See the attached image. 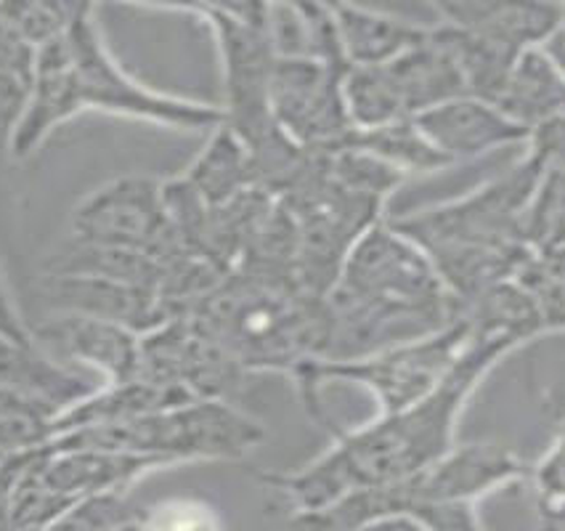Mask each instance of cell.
<instances>
[{
	"label": "cell",
	"mask_w": 565,
	"mask_h": 531,
	"mask_svg": "<svg viewBox=\"0 0 565 531\" xmlns=\"http://www.w3.org/2000/svg\"><path fill=\"white\" fill-rule=\"evenodd\" d=\"M521 346L512 336L476 332L468 351L428 396L404 410L377 412L361 428H334V444L319 460L290 474H258L260 484L285 497L295 516H303L356 489L404 481L455 447L457 420L472 391Z\"/></svg>",
	"instance_id": "1"
},
{
	"label": "cell",
	"mask_w": 565,
	"mask_h": 531,
	"mask_svg": "<svg viewBox=\"0 0 565 531\" xmlns=\"http://www.w3.org/2000/svg\"><path fill=\"white\" fill-rule=\"evenodd\" d=\"M324 314L319 362H348L444 330L457 319V304L428 253L383 219L345 255Z\"/></svg>",
	"instance_id": "2"
},
{
	"label": "cell",
	"mask_w": 565,
	"mask_h": 531,
	"mask_svg": "<svg viewBox=\"0 0 565 531\" xmlns=\"http://www.w3.org/2000/svg\"><path fill=\"white\" fill-rule=\"evenodd\" d=\"M542 176L544 168L525 149L476 192L387 219L428 253L455 298L457 317L489 287L515 279L529 261L523 221Z\"/></svg>",
	"instance_id": "3"
},
{
	"label": "cell",
	"mask_w": 565,
	"mask_h": 531,
	"mask_svg": "<svg viewBox=\"0 0 565 531\" xmlns=\"http://www.w3.org/2000/svg\"><path fill=\"white\" fill-rule=\"evenodd\" d=\"M186 317L245 372L295 378L324 351V295L281 268L234 266Z\"/></svg>",
	"instance_id": "4"
},
{
	"label": "cell",
	"mask_w": 565,
	"mask_h": 531,
	"mask_svg": "<svg viewBox=\"0 0 565 531\" xmlns=\"http://www.w3.org/2000/svg\"><path fill=\"white\" fill-rule=\"evenodd\" d=\"M531 463L502 444H462L430 463L428 468L385 484L356 489L313 513L292 516L295 523L321 529L419 527V529H478V500L508 484L525 481Z\"/></svg>",
	"instance_id": "5"
},
{
	"label": "cell",
	"mask_w": 565,
	"mask_h": 531,
	"mask_svg": "<svg viewBox=\"0 0 565 531\" xmlns=\"http://www.w3.org/2000/svg\"><path fill=\"white\" fill-rule=\"evenodd\" d=\"M263 436L266 431L258 420L236 410L226 399H192L122 423L70 431L54 442L134 452L175 468L202 460H242L258 447Z\"/></svg>",
	"instance_id": "6"
},
{
	"label": "cell",
	"mask_w": 565,
	"mask_h": 531,
	"mask_svg": "<svg viewBox=\"0 0 565 531\" xmlns=\"http://www.w3.org/2000/svg\"><path fill=\"white\" fill-rule=\"evenodd\" d=\"M472 325L465 317L446 325L433 336L393 346L372 357L348 359V362H311L295 375L300 396L308 415L319 425L332 431L330 417L319 402V391L324 383H351L361 385L374 396L377 412L404 410L419 399H425L441 380L449 375L451 367L468 351Z\"/></svg>",
	"instance_id": "7"
},
{
	"label": "cell",
	"mask_w": 565,
	"mask_h": 531,
	"mask_svg": "<svg viewBox=\"0 0 565 531\" xmlns=\"http://www.w3.org/2000/svg\"><path fill=\"white\" fill-rule=\"evenodd\" d=\"M72 113H104L173 130H213L223 123L215 104L157 94L125 72L109 54L94 24V9L83 11L64 32Z\"/></svg>",
	"instance_id": "8"
},
{
	"label": "cell",
	"mask_w": 565,
	"mask_h": 531,
	"mask_svg": "<svg viewBox=\"0 0 565 531\" xmlns=\"http://www.w3.org/2000/svg\"><path fill=\"white\" fill-rule=\"evenodd\" d=\"M70 242L143 251L154 255L162 268L194 253L170 221L162 181L149 176H122L85 194L70 215Z\"/></svg>",
	"instance_id": "9"
},
{
	"label": "cell",
	"mask_w": 565,
	"mask_h": 531,
	"mask_svg": "<svg viewBox=\"0 0 565 531\" xmlns=\"http://www.w3.org/2000/svg\"><path fill=\"white\" fill-rule=\"evenodd\" d=\"M351 64L308 54H279L271 75V113L306 149H338L351 136L343 81Z\"/></svg>",
	"instance_id": "10"
},
{
	"label": "cell",
	"mask_w": 565,
	"mask_h": 531,
	"mask_svg": "<svg viewBox=\"0 0 565 531\" xmlns=\"http://www.w3.org/2000/svg\"><path fill=\"white\" fill-rule=\"evenodd\" d=\"M141 372L181 385L194 399H226L247 372L189 317H173L141 336Z\"/></svg>",
	"instance_id": "11"
},
{
	"label": "cell",
	"mask_w": 565,
	"mask_h": 531,
	"mask_svg": "<svg viewBox=\"0 0 565 531\" xmlns=\"http://www.w3.org/2000/svg\"><path fill=\"white\" fill-rule=\"evenodd\" d=\"M32 336L64 364L96 370L107 383H122L141 372V336L109 319L56 311Z\"/></svg>",
	"instance_id": "12"
},
{
	"label": "cell",
	"mask_w": 565,
	"mask_h": 531,
	"mask_svg": "<svg viewBox=\"0 0 565 531\" xmlns=\"http://www.w3.org/2000/svg\"><path fill=\"white\" fill-rule=\"evenodd\" d=\"M414 123L451 166L489 160L529 141V130L510 120L491 102L470 94L414 115Z\"/></svg>",
	"instance_id": "13"
},
{
	"label": "cell",
	"mask_w": 565,
	"mask_h": 531,
	"mask_svg": "<svg viewBox=\"0 0 565 531\" xmlns=\"http://www.w3.org/2000/svg\"><path fill=\"white\" fill-rule=\"evenodd\" d=\"M43 293L56 311L109 319L130 327L138 336L170 319L160 293L152 287L104 277V274H45Z\"/></svg>",
	"instance_id": "14"
},
{
	"label": "cell",
	"mask_w": 565,
	"mask_h": 531,
	"mask_svg": "<svg viewBox=\"0 0 565 531\" xmlns=\"http://www.w3.org/2000/svg\"><path fill=\"white\" fill-rule=\"evenodd\" d=\"M449 28L510 49L542 45L565 11L552 0H430Z\"/></svg>",
	"instance_id": "15"
},
{
	"label": "cell",
	"mask_w": 565,
	"mask_h": 531,
	"mask_svg": "<svg viewBox=\"0 0 565 531\" xmlns=\"http://www.w3.org/2000/svg\"><path fill=\"white\" fill-rule=\"evenodd\" d=\"M383 70L406 117L468 94L462 70L436 28H430L417 45L385 62Z\"/></svg>",
	"instance_id": "16"
},
{
	"label": "cell",
	"mask_w": 565,
	"mask_h": 531,
	"mask_svg": "<svg viewBox=\"0 0 565 531\" xmlns=\"http://www.w3.org/2000/svg\"><path fill=\"white\" fill-rule=\"evenodd\" d=\"M0 389L41 399L64 412L96 391L77 367L64 364L38 340H11L0 336Z\"/></svg>",
	"instance_id": "17"
},
{
	"label": "cell",
	"mask_w": 565,
	"mask_h": 531,
	"mask_svg": "<svg viewBox=\"0 0 565 531\" xmlns=\"http://www.w3.org/2000/svg\"><path fill=\"white\" fill-rule=\"evenodd\" d=\"M494 107L502 109L510 120H515L529 134L539 123L565 115V77L550 62L542 45L521 51L502 91L494 98Z\"/></svg>",
	"instance_id": "18"
},
{
	"label": "cell",
	"mask_w": 565,
	"mask_h": 531,
	"mask_svg": "<svg viewBox=\"0 0 565 531\" xmlns=\"http://www.w3.org/2000/svg\"><path fill=\"white\" fill-rule=\"evenodd\" d=\"M332 14L334 24H338L340 49H343L345 62L351 67L391 62V59H396L406 49L423 41L430 30L419 28L409 19L361 9V6H353L351 0H343Z\"/></svg>",
	"instance_id": "19"
},
{
	"label": "cell",
	"mask_w": 565,
	"mask_h": 531,
	"mask_svg": "<svg viewBox=\"0 0 565 531\" xmlns=\"http://www.w3.org/2000/svg\"><path fill=\"white\" fill-rule=\"evenodd\" d=\"M181 179L210 208L226 205L234 197L258 187L249 149L226 123L213 128L207 147L202 149V155L189 166Z\"/></svg>",
	"instance_id": "20"
},
{
	"label": "cell",
	"mask_w": 565,
	"mask_h": 531,
	"mask_svg": "<svg viewBox=\"0 0 565 531\" xmlns=\"http://www.w3.org/2000/svg\"><path fill=\"white\" fill-rule=\"evenodd\" d=\"M523 242L531 258L565 277V173L544 170L523 221Z\"/></svg>",
	"instance_id": "21"
},
{
	"label": "cell",
	"mask_w": 565,
	"mask_h": 531,
	"mask_svg": "<svg viewBox=\"0 0 565 531\" xmlns=\"http://www.w3.org/2000/svg\"><path fill=\"white\" fill-rule=\"evenodd\" d=\"M343 147L361 149V152L380 157L401 173H436L449 168L451 162L425 139L414 117L387 123L377 128H353Z\"/></svg>",
	"instance_id": "22"
},
{
	"label": "cell",
	"mask_w": 565,
	"mask_h": 531,
	"mask_svg": "<svg viewBox=\"0 0 565 531\" xmlns=\"http://www.w3.org/2000/svg\"><path fill=\"white\" fill-rule=\"evenodd\" d=\"M58 415L62 412L41 399L0 389V452L22 455L51 444L56 438Z\"/></svg>",
	"instance_id": "23"
},
{
	"label": "cell",
	"mask_w": 565,
	"mask_h": 531,
	"mask_svg": "<svg viewBox=\"0 0 565 531\" xmlns=\"http://www.w3.org/2000/svg\"><path fill=\"white\" fill-rule=\"evenodd\" d=\"M94 3L96 0H0V17L41 49L62 38Z\"/></svg>",
	"instance_id": "24"
},
{
	"label": "cell",
	"mask_w": 565,
	"mask_h": 531,
	"mask_svg": "<svg viewBox=\"0 0 565 531\" xmlns=\"http://www.w3.org/2000/svg\"><path fill=\"white\" fill-rule=\"evenodd\" d=\"M67 529H134L147 527V516L128 500V491H102L85 497L62 518Z\"/></svg>",
	"instance_id": "25"
},
{
	"label": "cell",
	"mask_w": 565,
	"mask_h": 531,
	"mask_svg": "<svg viewBox=\"0 0 565 531\" xmlns=\"http://www.w3.org/2000/svg\"><path fill=\"white\" fill-rule=\"evenodd\" d=\"M515 279L536 298L544 319V332H565V277L547 272L529 255Z\"/></svg>",
	"instance_id": "26"
},
{
	"label": "cell",
	"mask_w": 565,
	"mask_h": 531,
	"mask_svg": "<svg viewBox=\"0 0 565 531\" xmlns=\"http://www.w3.org/2000/svg\"><path fill=\"white\" fill-rule=\"evenodd\" d=\"M529 478L534 481L536 502L565 500V420L544 455L531 465Z\"/></svg>",
	"instance_id": "27"
},
{
	"label": "cell",
	"mask_w": 565,
	"mask_h": 531,
	"mask_svg": "<svg viewBox=\"0 0 565 531\" xmlns=\"http://www.w3.org/2000/svg\"><path fill=\"white\" fill-rule=\"evenodd\" d=\"M35 59L38 45H32L14 24L0 17V75L30 88Z\"/></svg>",
	"instance_id": "28"
},
{
	"label": "cell",
	"mask_w": 565,
	"mask_h": 531,
	"mask_svg": "<svg viewBox=\"0 0 565 531\" xmlns=\"http://www.w3.org/2000/svg\"><path fill=\"white\" fill-rule=\"evenodd\" d=\"M525 149L544 170H563L565 173V115L531 128Z\"/></svg>",
	"instance_id": "29"
},
{
	"label": "cell",
	"mask_w": 565,
	"mask_h": 531,
	"mask_svg": "<svg viewBox=\"0 0 565 531\" xmlns=\"http://www.w3.org/2000/svg\"><path fill=\"white\" fill-rule=\"evenodd\" d=\"M24 98H28V85L0 75V155H11V139L22 117Z\"/></svg>",
	"instance_id": "30"
},
{
	"label": "cell",
	"mask_w": 565,
	"mask_h": 531,
	"mask_svg": "<svg viewBox=\"0 0 565 531\" xmlns=\"http://www.w3.org/2000/svg\"><path fill=\"white\" fill-rule=\"evenodd\" d=\"M0 336L11 340H35L30 327L24 325L22 314H19L14 295H11L9 285L3 279V272H0Z\"/></svg>",
	"instance_id": "31"
},
{
	"label": "cell",
	"mask_w": 565,
	"mask_h": 531,
	"mask_svg": "<svg viewBox=\"0 0 565 531\" xmlns=\"http://www.w3.org/2000/svg\"><path fill=\"white\" fill-rule=\"evenodd\" d=\"M542 51L550 56V62L555 64V67L561 70V75L565 77V17L561 19V24L544 38Z\"/></svg>",
	"instance_id": "32"
},
{
	"label": "cell",
	"mask_w": 565,
	"mask_h": 531,
	"mask_svg": "<svg viewBox=\"0 0 565 531\" xmlns=\"http://www.w3.org/2000/svg\"><path fill=\"white\" fill-rule=\"evenodd\" d=\"M536 513L542 527L565 529V500L557 502H536Z\"/></svg>",
	"instance_id": "33"
},
{
	"label": "cell",
	"mask_w": 565,
	"mask_h": 531,
	"mask_svg": "<svg viewBox=\"0 0 565 531\" xmlns=\"http://www.w3.org/2000/svg\"><path fill=\"white\" fill-rule=\"evenodd\" d=\"M552 3H555V6H561V9L565 11V0H552Z\"/></svg>",
	"instance_id": "34"
},
{
	"label": "cell",
	"mask_w": 565,
	"mask_h": 531,
	"mask_svg": "<svg viewBox=\"0 0 565 531\" xmlns=\"http://www.w3.org/2000/svg\"><path fill=\"white\" fill-rule=\"evenodd\" d=\"M6 460V455H3V452H0V463H3Z\"/></svg>",
	"instance_id": "35"
}]
</instances>
